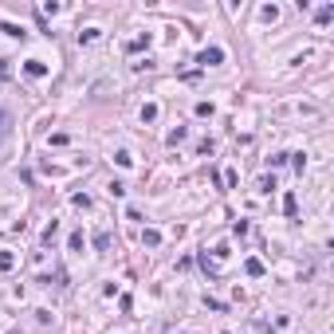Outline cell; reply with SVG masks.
<instances>
[{
  "mask_svg": "<svg viewBox=\"0 0 334 334\" xmlns=\"http://www.w3.org/2000/svg\"><path fill=\"white\" fill-rule=\"evenodd\" d=\"M24 75H31V79H44V75H47V63L28 59V63H24Z\"/></svg>",
  "mask_w": 334,
  "mask_h": 334,
  "instance_id": "obj_1",
  "label": "cell"
},
{
  "mask_svg": "<svg viewBox=\"0 0 334 334\" xmlns=\"http://www.w3.org/2000/svg\"><path fill=\"white\" fill-rule=\"evenodd\" d=\"M8 134H12V114H8V110L0 107V146L8 142Z\"/></svg>",
  "mask_w": 334,
  "mask_h": 334,
  "instance_id": "obj_2",
  "label": "cell"
},
{
  "mask_svg": "<svg viewBox=\"0 0 334 334\" xmlns=\"http://www.w3.org/2000/svg\"><path fill=\"white\" fill-rule=\"evenodd\" d=\"M220 59H224L220 47H205V51H201V63H205V67H213V63H220Z\"/></svg>",
  "mask_w": 334,
  "mask_h": 334,
  "instance_id": "obj_3",
  "label": "cell"
},
{
  "mask_svg": "<svg viewBox=\"0 0 334 334\" xmlns=\"http://www.w3.org/2000/svg\"><path fill=\"white\" fill-rule=\"evenodd\" d=\"M12 263H16L12 252H0V272H12Z\"/></svg>",
  "mask_w": 334,
  "mask_h": 334,
  "instance_id": "obj_4",
  "label": "cell"
},
{
  "mask_svg": "<svg viewBox=\"0 0 334 334\" xmlns=\"http://www.w3.org/2000/svg\"><path fill=\"white\" fill-rule=\"evenodd\" d=\"M157 118V107H153V103H146V107H142V122H153Z\"/></svg>",
  "mask_w": 334,
  "mask_h": 334,
  "instance_id": "obj_5",
  "label": "cell"
},
{
  "mask_svg": "<svg viewBox=\"0 0 334 334\" xmlns=\"http://www.w3.org/2000/svg\"><path fill=\"white\" fill-rule=\"evenodd\" d=\"M91 40H98V31L87 28V31H79V44H91Z\"/></svg>",
  "mask_w": 334,
  "mask_h": 334,
  "instance_id": "obj_6",
  "label": "cell"
},
{
  "mask_svg": "<svg viewBox=\"0 0 334 334\" xmlns=\"http://www.w3.org/2000/svg\"><path fill=\"white\" fill-rule=\"evenodd\" d=\"M248 275H263V263H259V259H248Z\"/></svg>",
  "mask_w": 334,
  "mask_h": 334,
  "instance_id": "obj_7",
  "label": "cell"
},
{
  "mask_svg": "<svg viewBox=\"0 0 334 334\" xmlns=\"http://www.w3.org/2000/svg\"><path fill=\"white\" fill-rule=\"evenodd\" d=\"M283 213H287V216H295V197H291V193L283 197Z\"/></svg>",
  "mask_w": 334,
  "mask_h": 334,
  "instance_id": "obj_8",
  "label": "cell"
}]
</instances>
